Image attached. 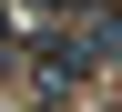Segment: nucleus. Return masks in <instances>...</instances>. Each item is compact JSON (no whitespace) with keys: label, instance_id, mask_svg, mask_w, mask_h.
Instances as JSON below:
<instances>
[{"label":"nucleus","instance_id":"f257e3e1","mask_svg":"<svg viewBox=\"0 0 122 112\" xmlns=\"http://www.w3.org/2000/svg\"><path fill=\"white\" fill-rule=\"evenodd\" d=\"M30 10H61V0H30Z\"/></svg>","mask_w":122,"mask_h":112}]
</instances>
